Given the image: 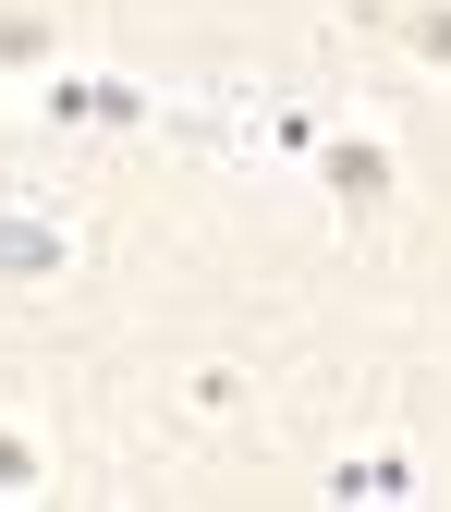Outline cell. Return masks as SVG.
<instances>
[{"label": "cell", "mask_w": 451, "mask_h": 512, "mask_svg": "<svg viewBox=\"0 0 451 512\" xmlns=\"http://www.w3.org/2000/svg\"><path fill=\"white\" fill-rule=\"evenodd\" d=\"M37 122H159V98L122 86V74H49L37 86Z\"/></svg>", "instance_id": "6da1fadb"}, {"label": "cell", "mask_w": 451, "mask_h": 512, "mask_svg": "<svg viewBox=\"0 0 451 512\" xmlns=\"http://www.w3.org/2000/svg\"><path fill=\"white\" fill-rule=\"evenodd\" d=\"M317 183H330L342 208H378L403 171H391V147H378V135H330V147H317Z\"/></svg>", "instance_id": "7a4b0ae2"}, {"label": "cell", "mask_w": 451, "mask_h": 512, "mask_svg": "<svg viewBox=\"0 0 451 512\" xmlns=\"http://www.w3.org/2000/svg\"><path fill=\"white\" fill-rule=\"evenodd\" d=\"M61 220H25V208H0V281H61Z\"/></svg>", "instance_id": "3957f363"}, {"label": "cell", "mask_w": 451, "mask_h": 512, "mask_svg": "<svg viewBox=\"0 0 451 512\" xmlns=\"http://www.w3.org/2000/svg\"><path fill=\"white\" fill-rule=\"evenodd\" d=\"M330 500H415V452H354L330 476Z\"/></svg>", "instance_id": "277c9868"}, {"label": "cell", "mask_w": 451, "mask_h": 512, "mask_svg": "<svg viewBox=\"0 0 451 512\" xmlns=\"http://www.w3.org/2000/svg\"><path fill=\"white\" fill-rule=\"evenodd\" d=\"M25 488H37V439L0 427V500H25Z\"/></svg>", "instance_id": "5b68a950"}, {"label": "cell", "mask_w": 451, "mask_h": 512, "mask_svg": "<svg viewBox=\"0 0 451 512\" xmlns=\"http://www.w3.org/2000/svg\"><path fill=\"white\" fill-rule=\"evenodd\" d=\"M37 49H49V25H37V13H0V61H37Z\"/></svg>", "instance_id": "8992f818"}, {"label": "cell", "mask_w": 451, "mask_h": 512, "mask_svg": "<svg viewBox=\"0 0 451 512\" xmlns=\"http://www.w3.org/2000/svg\"><path fill=\"white\" fill-rule=\"evenodd\" d=\"M415 49H427V61H451V0H439V13H415Z\"/></svg>", "instance_id": "52a82bcc"}]
</instances>
